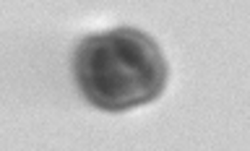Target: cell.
Listing matches in <instances>:
<instances>
[{
  "mask_svg": "<svg viewBox=\"0 0 250 151\" xmlns=\"http://www.w3.org/2000/svg\"><path fill=\"white\" fill-rule=\"evenodd\" d=\"M73 70L81 94L107 112L148 105L167 84V63L159 47L136 29L86 37L76 50Z\"/></svg>",
  "mask_w": 250,
  "mask_h": 151,
  "instance_id": "cell-1",
  "label": "cell"
}]
</instances>
